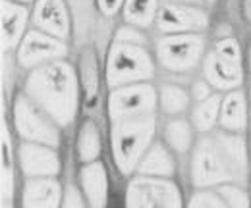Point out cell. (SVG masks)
Wrapping results in <instances>:
<instances>
[{
    "label": "cell",
    "mask_w": 251,
    "mask_h": 208,
    "mask_svg": "<svg viewBox=\"0 0 251 208\" xmlns=\"http://www.w3.org/2000/svg\"><path fill=\"white\" fill-rule=\"evenodd\" d=\"M35 89L41 96H45V100L52 106L58 104V110L64 112L68 98H70V77L68 73L60 68H52L49 69L45 75H41L35 81Z\"/></svg>",
    "instance_id": "6da1fadb"
},
{
    "label": "cell",
    "mask_w": 251,
    "mask_h": 208,
    "mask_svg": "<svg viewBox=\"0 0 251 208\" xmlns=\"http://www.w3.org/2000/svg\"><path fill=\"white\" fill-rule=\"evenodd\" d=\"M203 16L197 10L184 8V6H164L160 12V25L164 29H182L201 23Z\"/></svg>",
    "instance_id": "7a4b0ae2"
},
{
    "label": "cell",
    "mask_w": 251,
    "mask_h": 208,
    "mask_svg": "<svg viewBox=\"0 0 251 208\" xmlns=\"http://www.w3.org/2000/svg\"><path fill=\"white\" fill-rule=\"evenodd\" d=\"M35 18L41 27H47L56 33L66 29V14L60 0H39Z\"/></svg>",
    "instance_id": "3957f363"
},
{
    "label": "cell",
    "mask_w": 251,
    "mask_h": 208,
    "mask_svg": "<svg viewBox=\"0 0 251 208\" xmlns=\"http://www.w3.org/2000/svg\"><path fill=\"white\" fill-rule=\"evenodd\" d=\"M143 58L133 48H120L112 60V73L118 77H131L143 71Z\"/></svg>",
    "instance_id": "277c9868"
},
{
    "label": "cell",
    "mask_w": 251,
    "mask_h": 208,
    "mask_svg": "<svg viewBox=\"0 0 251 208\" xmlns=\"http://www.w3.org/2000/svg\"><path fill=\"white\" fill-rule=\"evenodd\" d=\"M197 46L193 39H170L162 45V56L172 64H188L191 62Z\"/></svg>",
    "instance_id": "5b68a950"
},
{
    "label": "cell",
    "mask_w": 251,
    "mask_h": 208,
    "mask_svg": "<svg viewBox=\"0 0 251 208\" xmlns=\"http://www.w3.org/2000/svg\"><path fill=\"white\" fill-rule=\"evenodd\" d=\"M58 50H62L54 41L50 39H45L41 35H29L25 46H24V52L22 56L25 62H33V60H39L41 56H49V54H56Z\"/></svg>",
    "instance_id": "8992f818"
},
{
    "label": "cell",
    "mask_w": 251,
    "mask_h": 208,
    "mask_svg": "<svg viewBox=\"0 0 251 208\" xmlns=\"http://www.w3.org/2000/svg\"><path fill=\"white\" fill-rule=\"evenodd\" d=\"M145 135H147V125H143V123H137L135 127H126L122 131V137H120V145H118L120 156L127 160L133 154V150L141 147Z\"/></svg>",
    "instance_id": "52a82bcc"
},
{
    "label": "cell",
    "mask_w": 251,
    "mask_h": 208,
    "mask_svg": "<svg viewBox=\"0 0 251 208\" xmlns=\"http://www.w3.org/2000/svg\"><path fill=\"white\" fill-rule=\"evenodd\" d=\"M24 16L25 14L22 8L4 4V39L6 41H14L18 37V33L22 31Z\"/></svg>",
    "instance_id": "ba28073f"
},
{
    "label": "cell",
    "mask_w": 251,
    "mask_h": 208,
    "mask_svg": "<svg viewBox=\"0 0 251 208\" xmlns=\"http://www.w3.org/2000/svg\"><path fill=\"white\" fill-rule=\"evenodd\" d=\"M155 4H157V0H127L126 14L129 20H133L137 23H147L153 18Z\"/></svg>",
    "instance_id": "9c48e42d"
},
{
    "label": "cell",
    "mask_w": 251,
    "mask_h": 208,
    "mask_svg": "<svg viewBox=\"0 0 251 208\" xmlns=\"http://www.w3.org/2000/svg\"><path fill=\"white\" fill-rule=\"evenodd\" d=\"M20 125L25 133H29L33 137H43V139H52V135L47 131V127L43 125V121L39 119L37 114H33L27 108H20Z\"/></svg>",
    "instance_id": "30bf717a"
},
{
    "label": "cell",
    "mask_w": 251,
    "mask_h": 208,
    "mask_svg": "<svg viewBox=\"0 0 251 208\" xmlns=\"http://www.w3.org/2000/svg\"><path fill=\"white\" fill-rule=\"evenodd\" d=\"M224 123L230 125V127H238L242 125V119H244V104H242V98L238 94L230 96L224 104Z\"/></svg>",
    "instance_id": "8fae6325"
},
{
    "label": "cell",
    "mask_w": 251,
    "mask_h": 208,
    "mask_svg": "<svg viewBox=\"0 0 251 208\" xmlns=\"http://www.w3.org/2000/svg\"><path fill=\"white\" fill-rule=\"evenodd\" d=\"M147 102V94L143 91H137V92H124L122 96L116 98V106L120 112H133V110H139L143 108Z\"/></svg>",
    "instance_id": "7c38bea8"
},
{
    "label": "cell",
    "mask_w": 251,
    "mask_h": 208,
    "mask_svg": "<svg viewBox=\"0 0 251 208\" xmlns=\"http://www.w3.org/2000/svg\"><path fill=\"white\" fill-rule=\"evenodd\" d=\"M209 73L213 79H217L219 83H232L236 79V73L232 71V68L228 66V60H215L209 66Z\"/></svg>",
    "instance_id": "4fadbf2b"
},
{
    "label": "cell",
    "mask_w": 251,
    "mask_h": 208,
    "mask_svg": "<svg viewBox=\"0 0 251 208\" xmlns=\"http://www.w3.org/2000/svg\"><path fill=\"white\" fill-rule=\"evenodd\" d=\"M25 162L31 164V168H37V170H52V156L49 152H43L41 149H27L25 152Z\"/></svg>",
    "instance_id": "5bb4252c"
},
{
    "label": "cell",
    "mask_w": 251,
    "mask_h": 208,
    "mask_svg": "<svg viewBox=\"0 0 251 208\" xmlns=\"http://www.w3.org/2000/svg\"><path fill=\"white\" fill-rule=\"evenodd\" d=\"M168 137H170V141H172L178 149L184 150L186 147H188V141H189L188 125H186V123H180V121L172 123L170 129H168Z\"/></svg>",
    "instance_id": "9a60e30c"
},
{
    "label": "cell",
    "mask_w": 251,
    "mask_h": 208,
    "mask_svg": "<svg viewBox=\"0 0 251 208\" xmlns=\"http://www.w3.org/2000/svg\"><path fill=\"white\" fill-rule=\"evenodd\" d=\"M215 112H217V98H215V100H209V102H205V104H201L199 110L195 112L199 125H201V127H209V125L213 123V119H215Z\"/></svg>",
    "instance_id": "2e32d148"
},
{
    "label": "cell",
    "mask_w": 251,
    "mask_h": 208,
    "mask_svg": "<svg viewBox=\"0 0 251 208\" xmlns=\"http://www.w3.org/2000/svg\"><path fill=\"white\" fill-rule=\"evenodd\" d=\"M186 106V96L178 89H166L164 92V108L166 110H180Z\"/></svg>",
    "instance_id": "e0dca14e"
},
{
    "label": "cell",
    "mask_w": 251,
    "mask_h": 208,
    "mask_svg": "<svg viewBox=\"0 0 251 208\" xmlns=\"http://www.w3.org/2000/svg\"><path fill=\"white\" fill-rule=\"evenodd\" d=\"M147 164H153V168H157V170H164V164H168V158L158 150V152L151 154V158L147 160Z\"/></svg>",
    "instance_id": "ac0fdd59"
},
{
    "label": "cell",
    "mask_w": 251,
    "mask_h": 208,
    "mask_svg": "<svg viewBox=\"0 0 251 208\" xmlns=\"http://www.w3.org/2000/svg\"><path fill=\"white\" fill-rule=\"evenodd\" d=\"M95 147H97L95 131L89 129V131H85V137H83V150H85V152H95Z\"/></svg>",
    "instance_id": "d6986e66"
},
{
    "label": "cell",
    "mask_w": 251,
    "mask_h": 208,
    "mask_svg": "<svg viewBox=\"0 0 251 208\" xmlns=\"http://www.w3.org/2000/svg\"><path fill=\"white\" fill-rule=\"evenodd\" d=\"M122 0H100V4H102V8L106 10V12H114L116 8H118V4H120Z\"/></svg>",
    "instance_id": "ffe728a7"
},
{
    "label": "cell",
    "mask_w": 251,
    "mask_h": 208,
    "mask_svg": "<svg viewBox=\"0 0 251 208\" xmlns=\"http://www.w3.org/2000/svg\"><path fill=\"white\" fill-rule=\"evenodd\" d=\"M248 10H250V14H251V0H248Z\"/></svg>",
    "instance_id": "44dd1931"
}]
</instances>
